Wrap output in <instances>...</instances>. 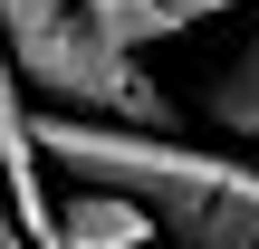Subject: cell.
I'll list each match as a JSON object with an SVG mask.
<instances>
[{
	"label": "cell",
	"instance_id": "obj_2",
	"mask_svg": "<svg viewBox=\"0 0 259 249\" xmlns=\"http://www.w3.org/2000/svg\"><path fill=\"white\" fill-rule=\"evenodd\" d=\"M0 48L19 67L29 96H48V115H96V125H144V134H173V86L106 48L87 0H0Z\"/></svg>",
	"mask_w": 259,
	"mask_h": 249
},
{
	"label": "cell",
	"instance_id": "obj_5",
	"mask_svg": "<svg viewBox=\"0 0 259 249\" xmlns=\"http://www.w3.org/2000/svg\"><path fill=\"white\" fill-rule=\"evenodd\" d=\"M202 115L221 125V134H240V144H259V29H250V48L202 86Z\"/></svg>",
	"mask_w": 259,
	"mask_h": 249
},
{
	"label": "cell",
	"instance_id": "obj_3",
	"mask_svg": "<svg viewBox=\"0 0 259 249\" xmlns=\"http://www.w3.org/2000/svg\"><path fill=\"white\" fill-rule=\"evenodd\" d=\"M221 10H240V0H87L96 38L125 48V58H144V48H163V38H192V29H211Z\"/></svg>",
	"mask_w": 259,
	"mask_h": 249
},
{
	"label": "cell",
	"instance_id": "obj_4",
	"mask_svg": "<svg viewBox=\"0 0 259 249\" xmlns=\"http://www.w3.org/2000/svg\"><path fill=\"white\" fill-rule=\"evenodd\" d=\"M58 249H154V211L125 202V192L77 182V192L58 202Z\"/></svg>",
	"mask_w": 259,
	"mask_h": 249
},
{
	"label": "cell",
	"instance_id": "obj_1",
	"mask_svg": "<svg viewBox=\"0 0 259 249\" xmlns=\"http://www.w3.org/2000/svg\"><path fill=\"white\" fill-rule=\"evenodd\" d=\"M38 154L67 182L144 202L173 249H259V163L240 154L144 134V125H96V115H38Z\"/></svg>",
	"mask_w": 259,
	"mask_h": 249
}]
</instances>
